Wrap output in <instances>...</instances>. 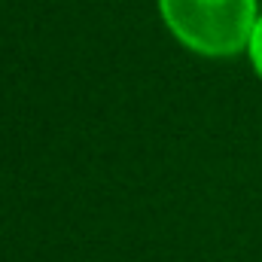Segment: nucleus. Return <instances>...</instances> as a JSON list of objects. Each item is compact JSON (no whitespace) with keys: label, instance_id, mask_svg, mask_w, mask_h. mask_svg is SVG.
<instances>
[{"label":"nucleus","instance_id":"f03ea898","mask_svg":"<svg viewBox=\"0 0 262 262\" xmlns=\"http://www.w3.org/2000/svg\"><path fill=\"white\" fill-rule=\"evenodd\" d=\"M247 55L253 61V70L262 76V15L253 25V34H250V43H247Z\"/></svg>","mask_w":262,"mask_h":262},{"label":"nucleus","instance_id":"f257e3e1","mask_svg":"<svg viewBox=\"0 0 262 262\" xmlns=\"http://www.w3.org/2000/svg\"><path fill=\"white\" fill-rule=\"evenodd\" d=\"M168 31L198 55L226 58L247 49L259 18L256 0H159Z\"/></svg>","mask_w":262,"mask_h":262}]
</instances>
